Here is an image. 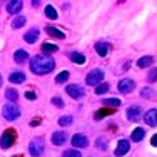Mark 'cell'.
Returning a JSON list of instances; mask_svg holds the SVG:
<instances>
[{
  "instance_id": "32",
  "label": "cell",
  "mask_w": 157,
  "mask_h": 157,
  "mask_svg": "<svg viewBox=\"0 0 157 157\" xmlns=\"http://www.w3.org/2000/svg\"><path fill=\"white\" fill-rule=\"evenodd\" d=\"M102 102H104V105H112V107L121 105V100L119 99H105V100H102Z\"/></svg>"
},
{
  "instance_id": "12",
  "label": "cell",
  "mask_w": 157,
  "mask_h": 157,
  "mask_svg": "<svg viewBox=\"0 0 157 157\" xmlns=\"http://www.w3.org/2000/svg\"><path fill=\"white\" fill-rule=\"evenodd\" d=\"M67 142V134L63 130H59V132H54L52 134V144L54 145H62Z\"/></svg>"
},
{
  "instance_id": "30",
  "label": "cell",
  "mask_w": 157,
  "mask_h": 157,
  "mask_svg": "<svg viewBox=\"0 0 157 157\" xmlns=\"http://www.w3.org/2000/svg\"><path fill=\"white\" fill-rule=\"evenodd\" d=\"M72 122H74V119L70 117V115H67V117H60V119H59V125H62V127L70 125Z\"/></svg>"
},
{
  "instance_id": "7",
  "label": "cell",
  "mask_w": 157,
  "mask_h": 157,
  "mask_svg": "<svg viewBox=\"0 0 157 157\" xmlns=\"http://www.w3.org/2000/svg\"><path fill=\"white\" fill-rule=\"evenodd\" d=\"M140 117H142V109L139 105H130L129 109H127V119H129L130 122L139 121Z\"/></svg>"
},
{
  "instance_id": "28",
  "label": "cell",
  "mask_w": 157,
  "mask_h": 157,
  "mask_svg": "<svg viewBox=\"0 0 157 157\" xmlns=\"http://www.w3.org/2000/svg\"><path fill=\"white\" fill-rule=\"evenodd\" d=\"M107 90H109V84H99V85H97V89H95V94L97 95H102V94H105Z\"/></svg>"
},
{
  "instance_id": "34",
  "label": "cell",
  "mask_w": 157,
  "mask_h": 157,
  "mask_svg": "<svg viewBox=\"0 0 157 157\" xmlns=\"http://www.w3.org/2000/svg\"><path fill=\"white\" fill-rule=\"evenodd\" d=\"M52 104H54V105H57V107H63V102H62L60 97H54V99H52Z\"/></svg>"
},
{
  "instance_id": "22",
  "label": "cell",
  "mask_w": 157,
  "mask_h": 157,
  "mask_svg": "<svg viewBox=\"0 0 157 157\" xmlns=\"http://www.w3.org/2000/svg\"><path fill=\"white\" fill-rule=\"evenodd\" d=\"M5 97L10 100V102H15V100L18 99V94H17V90H15V89H7Z\"/></svg>"
},
{
  "instance_id": "19",
  "label": "cell",
  "mask_w": 157,
  "mask_h": 157,
  "mask_svg": "<svg viewBox=\"0 0 157 157\" xmlns=\"http://www.w3.org/2000/svg\"><path fill=\"white\" fill-rule=\"evenodd\" d=\"M152 62H154V57H151V55H145V57H140L139 60H137V65L144 69V67H149Z\"/></svg>"
},
{
  "instance_id": "33",
  "label": "cell",
  "mask_w": 157,
  "mask_h": 157,
  "mask_svg": "<svg viewBox=\"0 0 157 157\" xmlns=\"http://www.w3.org/2000/svg\"><path fill=\"white\" fill-rule=\"evenodd\" d=\"M95 145H97V147H99V149H105V147H107V140H105V139H102V137H100V139H97Z\"/></svg>"
},
{
  "instance_id": "18",
  "label": "cell",
  "mask_w": 157,
  "mask_h": 157,
  "mask_svg": "<svg viewBox=\"0 0 157 157\" xmlns=\"http://www.w3.org/2000/svg\"><path fill=\"white\" fill-rule=\"evenodd\" d=\"M27 59H29V54L25 50H17L15 54H13V60H15L17 63H24Z\"/></svg>"
},
{
  "instance_id": "31",
  "label": "cell",
  "mask_w": 157,
  "mask_h": 157,
  "mask_svg": "<svg viewBox=\"0 0 157 157\" xmlns=\"http://www.w3.org/2000/svg\"><path fill=\"white\" fill-rule=\"evenodd\" d=\"M155 80H157V67L151 69L147 74V82H155Z\"/></svg>"
},
{
  "instance_id": "4",
  "label": "cell",
  "mask_w": 157,
  "mask_h": 157,
  "mask_svg": "<svg viewBox=\"0 0 157 157\" xmlns=\"http://www.w3.org/2000/svg\"><path fill=\"white\" fill-rule=\"evenodd\" d=\"M13 142H15V132H13V130H5V132L2 134V137H0V147L9 149L13 145Z\"/></svg>"
},
{
  "instance_id": "10",
  "label": "cell",
  "mask_w": 157,
  "mask_h": 157,
  "mask_svg": "<svg viewBox=\"0 0 157 157\" xmlns=\"http://www.w3.org/2000/svg\"><path fill=\"white\" fill-rule=\"evenodd\" d=\"M129 147H130L129 140H127V139H121V140H119V144H117V149H115V155H117V157L125 155L127 151H129Z\"/></svg>"
},
{
  "instance_id": "23",
  "label": "cell",
  "mask_w": 157,
  "mask_h": 157,
  "mask_svg": "<svg viewBox=\"0 0 157 157\" xmlns=\"http://www.w3.org/2000/svg\"><path fill=\"white\" fill-rule=\"evenodd\" d=\"M25 22H27V18H25V17H15V18H13V22H12V27L13 29H20V27H24V25H25Z\"/></svg>"
},
{
  "instance_id": "29",
  "label": "cell",
  "mask_w": 157,
  "mask_h": 157,
  "mask_svg": "<svg viewBox=\"0 0 157 157\" xmlns=\"http://www.w3.org/2000/svg\"><path fill=\"white\" fill-rule=\"evenodd\" d=\"M62 157H82V154L77 151V149H70V151H65V152H63Z\"/></svg>"
},
{
  "instance_id": "13",
  "label": "cell",
  "mask_w": 157,
  "mask_h": 157,
  "mask_svg": "<svg viewBox=\"0 0 157 157\" xmlns=\"http://www.w3.org/2000/svg\"><path fill=\"white\" fill-rule=\"evenodd\" d=\"M22 7H24V3H22L20 0H13V2L7 3V12L9 13H18L22 10Z\"/></svg>"
},
{
  "instance_id": "38",
  "label": "cell",
  "mask_w": 157,
  "mask_h": 157,
  "mask_svg": "<svg viewBox=\"0 0 157 157\" xmlns=\"http://www.w3.org/2000/svg\"><path fill=\"white\" fill-rule=\"evenodd\" d=\"M0 85H2V75H0Z\"/></svg>"
},
{
  "instance_id": "8",
  "label": "cell",
  "mask_w": 157,
  "mask_h": 157,
  "mask_svg": "<svg viewBox=\"0 0 157 157\" xmlns=\"http://www.w3.org/2000/svg\"><path fill=\"white\" fill-rule=\"evenodd\" d=\"M72 145L78 151V149L87 147V145H89V140H87V137H85L84 134H75V136L72 137Z\"/></svg>"
},
{
  "instance_id": "16",
  "label": "cell",
  "mask_w": 157,
  "mask_h": 157,
  "mask_svg": "<svg viewBox=\"0 0 157 157\" xmlns=\"http://www.w3.org/2000/svg\"><path fill=\"white\" fill-rule=\"evenodd\" d=\"M24 39H25V42L33 44L37 39H39V29H30V30H29V32L24 35Z\"/></svg>"
},
{
  "instance_id": "3",
  "label": "cell",
  "mask_w": 157,
  "mask_h": 157,
  "mask_svg": "<svg viewBox=\"0 0 157 157\" xmlns=\"http://www.w3.org/2000/svg\"><path fill=\"white\" fill-rule=\"evenodd\" d=\"M104 70H100V69H94V70H90V72L87 74V77H85V82H87L89 85H99L100 82L104 80Z\"/></svg>"
},
{
  "instance_id": "11",
  "label": "cell",
  "mask_w": 157,
  "mask_h": 157,
  "mask_svg": "<svg viewBox=\"0 0 157 157\" xmlns=\"http://www.w3.org/2000/svg\"><path fill=\"white\" fill-rule=\"evenodd\" d=\"M144 122L147 125H157V109H151L144 114Z\"/></svg>"
},
{
  "instance_id": "2",
  "label": "cell",
  "mask_w": 157,
  "mask_h": 157,
  "mask_svg": "<svg viewBox=\"0 0 157 157\" xmlns=\"http://www.w3.org/2000/svg\"><path fill=\"white\" fill-rule=\"evenodd\" d=\"M3 117H5V121H9V122L17 121V119L20 117V107H18L15 102L5 104V107H3Z\"/></svg>"
},
{
  "instance_id": "15",
  "label": "cell",
  "mask_w": 157,
  "mask_h": 157,
  "mask_svg": "<svg viewBox=\"0 0 157 157\" xmlns=\"http://www.w3.org/2000/svg\"><path fill=\"white\" fill-rule=\"evenodd\" d=\"M109 44L107 42H97L95 44V50H97V54L100 55V57H105L107 54H109Z\"/></svg>"
},
{
  "instance_id": "17",
  "label": "cell",
  "mask_w": 157,
  "mask_h": 157,
  "mask_svg": "<svg viewBox=\"0 0 157 157\" xmlns=\"http://www.w3.org/2000/svg\"><path fill=\"white\" fill-rule=\"evenodd\" d=\"M70 60H72L74 63L82 65V63H85V55L80 54V52H72V54H70Z\"/></svg>"
},
{
  "instance_id": "1",
  "label": "cell",
  "mask_w": 157,
  "mask_h": 157,
  "mask_svg": "<svg viewBox=\"0 0 157 157\" xmlns=\"http://www.w3.org/2000/svg\"><path fill=\"white\" fill-rule=\"evenodd\" d=\"M55 67V60L52 57H45V55H35L30 60V69L33 74L39 75H45V74L52 72Z\"/></svg>"
},
{
  "instance_id": "27",
  "label": "cell",
  "mask_w": 157,
  "mask_h": 157,
  "mask_svg": "<svg viewBox=\"0 0 157 157\" xmlns=\"http://www.w3.org/2000/svg\"><path fill=\"white\" fill-rule=\"evenodd\" d=\"M42 50L45 52V54H54V52H57L59 48H57V45H52V44H44Z\"/></svg>"
},
{
  "instance_id": "37",
  "label": "cell",
  "mask_w": 157,
  "mask_h": 157,
  "mask_svg": "<svg viewBox=\"0 0 157 157\" xmlns=\"http://www.w3.org/2000/svg\"><path fill=\"white\" fill-rule=\"evenodd\" d=\"M151 144H152V145H154V147H157V134H155V136H154V137H152V140H151Z\"/></svg>"
},
{
  "instance_id": "20",
  "label": "cell",
  "mask_w": 157,
  "mask_h": 157,
  "mask_svg": "<svg viewBox=\"0 0 157 157\" xmlns=\"http://www.w3.org/2000/svg\"><path fill=\"white\" fill-rule=\"evenodd\" d=\"M47 32L50 33L52 37H57V39H63V37H65V33H63V32H60L59 29L52 27V25H47Z\"/></svg>"
},
{
  "instance_id": "25",
  "label": "cell",
  "mask_w": 157,
  "mask_h": 157,
  "mask_svg": "<svg viewBox=\"0 0 157 157\" xmlns=\"http://www.w3.org/2000/svg\"><path fill=\"white\" fill-rule=\"evenodd\" d=\"M67 80H69V72H67V70H63V72H60L55 77V82H57V84H63V82H67Z\"/></svg>"
},
{
  "instance_id": "14",
  "label": "cell",
  "mask_w": 157,
  "mask_h": 157,
  "mask_svg": "<svg viewBox=\"0 0 157 157\" xmlns=\"http://www.w3.org/2000/svg\"><path fill=\"white\" fill-rule=\"evenodd\" d=\"M9 80L12 82V84H22V82L25 80V74L20 72V70H17V72H12L9 75Z\"/></svg>"
},
{
  "instance_id": "26",
  "label": "cell",
  "mask_w": 157,
  "mask_h": 157,
  "mask_svg": "<svg viewBox=\"0 0 157 157\" xmlns=\"http://www.w3.org/2000/svg\"><path fill=\"white\" fill-rule=\"evenodd\" d=\"M45 15L48 17V18H52V20H55L59 15H57V12H55V9L52 5H48V7H45Z\"/></svg>"
},
{
  "instance_id": "36",
  "label": "cell",
  "mask_w": 157,
  "mask_h": 157,
  "mask_svg": "<svg viewBox=\"0 0 157 157\" xmlns=\"http://www.w3.org/2000/svg\"><path fill=\"white\" fill-rule=\"evenodd\" d=\"M25 97H27V99H30V100H33V99H35V94H33V92H27Z\"/></svg>"
},
{
  "instance_id": "35",
  "label": "cell",
  "mask_w": 157,
  "mask_h": 157,
  "mask_svg": "<svg viewBox=\"0 0 157 157\" xmlns=\"http://www.w3.org/2000/svg\"><path fill=\"white\" fill-rule=\"evenodd\" d=\"M151 94H152V90H151V89H145V90H142V97H149Z\"/></svg>"
},
{
  "instance_id": "6",
  "label": "cell",
  "mask_w": 157,
  "mask_h": 157,
  "mask_svg": "<svg viewBox=\"0 0 157 157\" xmlns=\"http://www.w3.org/2000/svg\"><path fill=\"white\" fill-rule=\"evenodd\" d=\"M134 87H136V82L130 80V78H122L121 82H119L117 89L121 94H130V92L134 90Z\"/></svg>"
},
{
  "instance_id": "9",
  "label": "cell",
  "mask_w": 157,
  "mask_h": 157,
  "mask_svg": "<svg viewBox=\"0 0 157 157\" xmlns=\"http://www.w3.org/2000/svg\"><path fill=\"white\" fill-rule=\"evenodd\" d=\"M67 94L70 97H74V99H82L84 97V89L77 84H70V85H67Z\"/></svg>"
},
{
  "instance_id": "5",
  "label": "cell",
  "mask_w": 157,
  "mask_h": 157,
  "mask_svg": "<svg viewBox=\"0 0 157 157\" xmlns=\"http://www.w3.org/2000/svg\"><path fill=\"white\" fill-rule=\"evenodd\" d=\"M44 140L42 139H33L30 144H29V152L33 155V157H39L44 154Z\"/></svg>"
},
{
  "instance_id": "24",
  "label": "cell",
  "mask_w": 157,
  "mask_h": 157,
  "mask_svg": "<svg viewBox=\"0 0 157 157\" xmlns=\"http://www.w3.org/2000/svg\"><path fill=\"white\" fill-rule=\"evenodd\" d=\"M112 112H114L112 109H100V110H97V112H95L94 117L97 119V121H99V119H102V117H107V115H110Z\"/></svg>"
},
{
  "instance_id": "21",
  "label": "cell",
  "mask_w": 157,
  "mask_h": 157,
  "mask_svg": "<svg viewBox=\"0 0 157 157\" xmlns=\"http://www.w3.org/2000/svg\"><path fill=\"white\" fill-rule=\"evenodd\" d=\"M144 136H145L144 129H140V127H137V129L132 132V140H136V142H140L142 139H144Z\"/></svg>"
}]
</instances>
